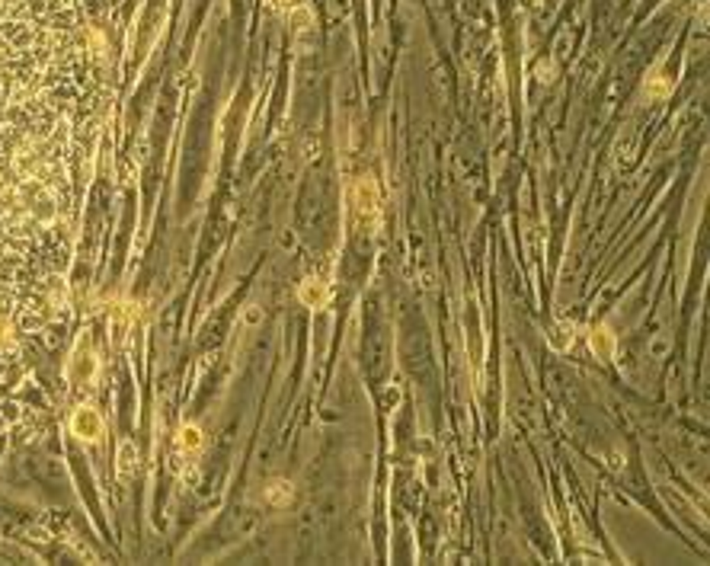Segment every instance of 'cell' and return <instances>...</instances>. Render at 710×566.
Segmentation results:
<instances>
[{
    "label": "cell",
    "mask_w": 710,
    "mask_h": 566,
    "mask_svg": "<svg viewBox=\"0 0 710 566\" xmlns=\"http://www.w3.org/2000/svg\"><path fill=\"white\" fill-rule=\"evenodd\" d=\"M592 349H595L598 355H604V358L611 355V333L604 330V326H602V330L592 333Z\"/></svg>",
    "instance_id": "obj_1"
},
{
    "label": "cell",
    "mask_w": 710,
    "mask_h": 566,
    "mask_svg": "<svg viewBox=\"0 0 710 566\" xmlns=\"http://www.w3.org/2000/svg\"><path fill=\"white\" fill-rule=\"evenodd\" d=\"M301 298H304V301H307V304H314V307H320V304H324V291H320L317 285H310V282H307V285H304Z\"/></svg>",
    "instance_id": "obj_2"
}]
</instances>
